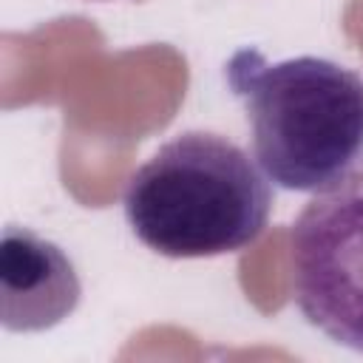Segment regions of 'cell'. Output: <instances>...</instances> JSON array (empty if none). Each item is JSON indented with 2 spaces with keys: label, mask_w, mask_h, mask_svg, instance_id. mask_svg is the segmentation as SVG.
<instances>
[{
  "label": "cell",
  "mask_w": 363,
  "mask_h": 363,
  "mask_svg": "<svg viewBox=\"0 0 363 363\" xmlns=\"http://www.w3.org/2000/svg\"><path fill=\"white\" fill-rule=\"evenodd\" d=\"M74 261L28 227L9 224L0 238V323L6 332H45L79 306Z\"/></svg>",
  "instance_id": "277c9868"
},
{
  "label": "cell",
  "mask_w": 363,
  "mask_h": 363,
  "mask_svg": "<svg viewBox=\"0 0 363 363\" xmlns=\"http://www.w3.org/2000/svg\"><path fill=\"white\" fill-rule=\"evenodd\" d=\"M289 272L301 315L329 340L363 354V159L298 213Z\"/></svg>",
  "instance_id": "3957f363"
},
{
  "label": "cell",
  "mask_w": 363,
  "mask_h": 363,
  "mask_svg": "<svg viewBox=\"0 0 363 363\" xmlns=\"http://www.w3.org/2000/svg\"><path fill=\"white\" fill-rule=\"evenodd\" d=\"M122 207L147 250L164 258H213L258 241L272 187L233 139L184 130L130 173Z\"/></svg>",
  "instance_id": "6da1fadb"
},
{
  "label": "cell",
  "mask_w": 363,
  "mask_h": 363,
  "mask_svg": "<svg viewBox=\"0 0 363 363\" xmlns=\"http://www.w3.org/2000/svg\"><path fill=\"white\" fill-rule=\"evenodd\" d=\"M224 74L272 184L318 193L363 159V77L352 68L323 57L267 62L261 51L241 48Z\"/></svg>",
  "instance_id": "7a4b0ae2"
}]
</instances>
